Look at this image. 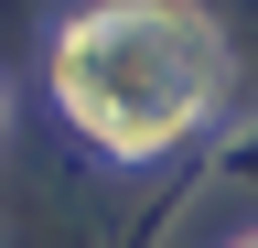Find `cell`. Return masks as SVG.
Returning a JSON list of instances; mask_svg holds the SVG:
<instances>
[{
	"label": "cell",
	"mask_w": 258,
	"mask_h": 248,
	"mask_svg": "<svg viewBox=\"0 0 258 248\" xmlns=\"http://www.w3.org/2000/svg\"><path fill=\"white\" fill-rule=\"evenodd\" d=\"M64 108L86 119L97 140H118V151H151V140H172L194 108H205V86H215V43H205V22H183V11H97L76 43H64Z\"/></svg>",
	"instance_id": "1"
}]
</instances>
